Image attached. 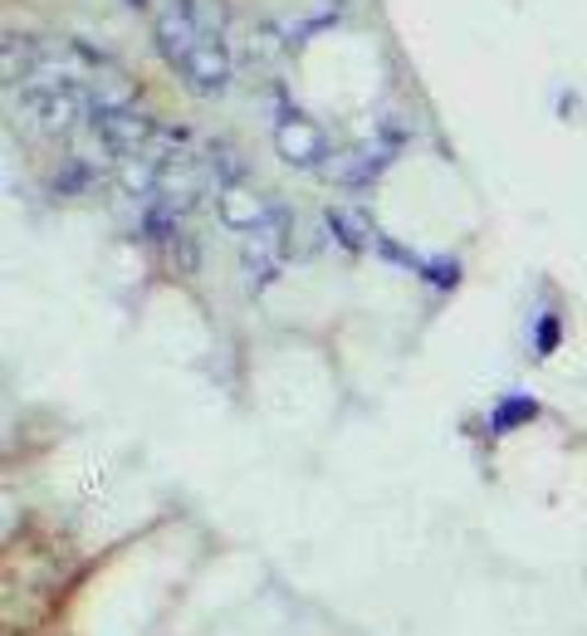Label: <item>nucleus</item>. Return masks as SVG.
I'll list each match as a JSON object with an SVG mask.
<instances>
[{
    "label": "nucleus",
    "mask_w": 587,
    "mask_h": 636,
    "mask_svg": "<svg viewBox=\"0 0 587 636\" xmlns=\"http://www.w3.org/2000/svg\"><path fill=\"white\" fill-rule=\"evenodd\" d=\"M152 35H157V49H162V59L186 83H192L196 93H206V99L226 93L230 74H235V59H230L226 39H216V35H206V30H196L176 0L162 10V15H157Z\"/></svg>",
    "instance_id": "f257e3e1"
},
{
    "label": "nucleus",
    "mask_w": 587,
    "mask_h": 636,
    "mask_svg": "<svg viewBox=\"0 0 587 636\" xmlns=\"http://www.w3.org/2000/svg\"><path fill=\"white\" fill-rule=\"evenodd\" d=\"M289 259V216L285 206H269L265 221L250 226L245 231V245H240V275H245V289H265L269 279H279Z\"/></svg>",
    "instance_id": "f03ea898"
},
{
    "label": "nucleus",
    "mask_w": 587,
    "mask_h": 636,
    "mask_svg": "<svg viewBox=\"0 0 587 636\" xmlns=\"http://www.w3.org/2000/svg\"><path fill=\"white\" fill-rule=\"evenodd\" d=\"M89 128H93V138H99L103 148H108L113 162L138 158V152L152 148L157 132H162V128H157V123L138 108V103H113V108H93Z\"/></svg>",
    "instance_id": "7ed1b4c3"
},
{
    "label": "nucleus",
    "mask_w": 587,
    "mask_h": 636,
    "mask_svg": "<svg viewBox=\"0 0 587 636\" xmlns=\"http://www.w3.org/2000/svg\"><path fill=\"white\" fill-rule=\"evenodd\" d=\"M275 148L279 158L294 162V166H319L329 162V138H323V128L313 118H303L299 108H285L275 123Z\"/></svg>",
    "instance_id": "20e7f679"
},
{
    "label": "nucleus",
    "mask_w": 587,
    "mask_h": 636,
    "mask_svg": "<svg viewBox=\"0 0 587 636\" xmlns=\"http://www.w3.org/2000/svg\"><path fill=\"white\" fill-rule=\"evenodd\" d=\"M396 148H402V138H396V132H387V138H372V142H362V148H353V152H343V158H333L329 172L338 176L343 186H372L377 176L387 172V162L396 158Z\"/></svg>",
    "instance_id": "39448f33"
},
{
    "label": "nucleus",
    "mask_w": 587,
    "mask_h": 636,
    "mask_svg": "<svg viewBox=\"0 0 587 636\" xmlns=\"http://www.w3.org/2000/svg\"><path fill=\"white\" fill-rule=\"evenodd\" d=\"M216 206H220V221H226L230 231L245 235L250 226L265 221V211H269L275 201H260V196H250V192H245V182H240V186H226V192L216 196Z\"/></svg>",
    "instance_id": "423d86ee"
},
{
    "label": "nucleus",
    "mask_w": 587,
    "mask_h": 636,
    "mask_svg": "<svg viewBox=\"0 0 587 636\" xmlns=\"http://www.w3.org/2000/svg\"><path fill=\"white\" fill-rule=\"evenodd\" d=\"M323 226H329V235L338 240L348 255H362L367 245H377V231L362 221L358 211H323Z\"/></svg>",
    "instance_id": "0eeeda50"
},
{
    "label": "nucleus",
    "mask_w": 587,
    "mask_h": 636,
    "mask_svg": "<svg viewBox=\"0 0 587 636\" xmlns=\"http://www.w3.org/2000/svg\"><path fill=\"white\" fill-rule=\"evenodd\" d=\"M176 5L186 10V20H192L196 30L226 39V30H230V5H226V0H176Z\"/></svg>",
    "instance_id": "6e6552de"
},
{
    "label": "nucleus",
    "mask_w": 587,
    "mask_h": 636,
    "mask_svg": "<svg viewBox=\"0 0 587 636\" xmlns=\"http://www.w3.org/2000/svg\"><path fill=\"white\" fill-rule=\"evenodd\" d=\"M93 182H99V172H93L89 162H69L65 172L55 176V192H65V196H79V192H89Z\"/></svg>",
    "instance_id": "1a4fd4ad"
},
{
    "label": "nucleus",
    "mask_w": 587,
    "mask_h": 636,
    "mask_svg": "<svg viewBox=\"0 0 587 636\" xmlns=\"http://www.w3.org/2000/svg\"><path fill=\"white\" fill-rule=\"evenodd\" d=\"M529 416H539V402H533V397H509L495 412V431H514V426L529 421Z\"/></svg>",
    "instance_id": "9d476101"
},
{
    "label": "nucleus",
    "mask_w": 587,
    "mask_h": 636,
    "mask_svg": "<svg viewBox=\"0 0 587 636\" xmlns=\"http://www.w3.org/2000/svg\"><path fill=\"white\" fill-rule=\"evenodd\" d=\"M422 275L431 279L436 289H456V279H460V265H456V259H426V265H422Z\"/></svg>",
    "instance_id": "9b49d317"
},
{
    "label": "nucleus",
    "mask_w": 587,
    "mask_h": 636,
    "mask_svg": "<svg viewBox=\"0 0 587 636\" xmlns=\"http://www.w3.org/2000/svg\"><path fill=\"white\" fill-rule=\"evenodd\" d=\"M533 348H539V352H553V348H559V319H553V314L539 319V343H533Z\"/></svg>",
    "instance_id": "f8f14e48"
},
{
    "label": "nucleus",
    "mask_w": 587,
    "mask_h": 636,
    "mask_svg": "<svg viewBox=\"0 0 587 636\" xmlns=\"http://www.w3.org/2000/svg\"><path fill=\"white\" fill-rule=\"evenodd\" d=\"M128 5H147V0H128Z\"/></svg>",
    "instance_id": "ddd939ff"
}]
</instances>
